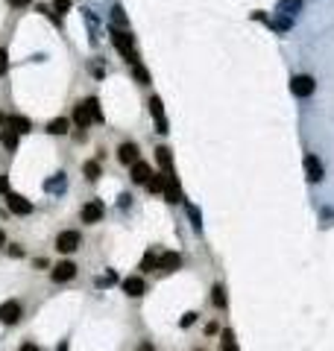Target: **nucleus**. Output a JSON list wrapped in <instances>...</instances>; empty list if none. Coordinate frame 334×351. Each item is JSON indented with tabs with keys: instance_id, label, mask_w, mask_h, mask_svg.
<instances>
[{
	"instance_id": "9d476101",
	"label": "nucleus",
	"mask_w": 334,
	"mask_h": 351,
	"mask_svg": "<svg viewBox=\"0 0 334 351\" xmlns=\"http://www.w3.org/2000/svg\"><path fill=\"white\" fill-rule=\"evenodd\" d=\"M123 293H126V296H132V299L144 296V293H147V284H144V278H138V275H129V278H123Z\"/></svg>"
},
{
	"instance_id": "393cba45",
	"label": "nucleus",
	"mask_w": 334,
	"mask_h": 351,
	"mask_svg": "<svg viewBox=\"0 0 334 351\" xmlns=\"http://www.w3.org/2000/svg\"><path fill=\"white\" fill-rule=\"evenodd\" d=\"M220 351H237V343H234V334L226 328L223 337H220Z\"/></svg>"
},
{
	"instance_id": "412c9836",
	"label": "nucleus",
	"mask_w": 334,
	"mask_h": 351,
	"mask_svg": "<svg viewBox=\"0 0 334 351\" xmlns=\"http://www.w3.org/2000/svg\"><path fill=\"white\" fill-rule=\"evenodd\" d=\"M150 114L156 117V123H159V120H167V117H165V105H162V97H150Z\"/></svg>"
},
{
	"instance_id": "a19ab883",
	"label": "nucleus",
	"mask_w": 334,
	"mask_h": 351,
	"mask_svg": "<svg viewBox=\"0 0 334 351\" xmlns=\"http://www.w3.org/2000/svg\"><path fill=\"white\" fill-rule=\"evenodd\" d=\"M3 243H6V234H3V228H0V249H3Z\"/></svg>"
},
{
	"instance_id": "bb28decb",
	"label": "nucleus",
	"mask_w": 334,
	"mask_h": 351,
	"mask_svg": "<svg viewBox=\"0 0 334 351\" xmlns=\"http://www.w3.org/2000/svg\"><path fill=\"white\" fill-rule=\"evenodd\" d=\"M141 269H144V272H150V269H159V255H153V249L144 255V260H141Z\"/></svg>"
},
{
	"instance_id": "f3484780",
	"label": "nucleus",
	"mask_w": 334,
	"mask_h": 351,
	"mask_svg": "<svg viewBox=\"0 0 334 351\" xmlns=\"http://www.w3.org/2000/svg\"><path fill=\"white\" fill-rule=\"evenodd\" d=\"M0 141H3V147H6V150H9V152H12V150H18V132H15V129H0Z\"/></svg>"
},
{
	"instance_id": "e433bc0d",
	"label": "nucleus",
	"mask_w": 334,
	"mask_h": 351,
	"mask_svg": "<svg viewBox=\"0 0 334 351\" xmlns=\"http://www.w3.org/2000/svg\"><path fill=\"white\" fill-rule=\"evenodd\" d=\"M21 351H41V349H38V346H33V343H24V346H21Z\"/></svg>"
},
{
	"instance_id": "7c9ffc66",
	"label": "nucleus",
	"mask_w": 334,
	"mask_h": 351,
	"mask_svg": "<svg viewBox=\"0 0 334 351\" xmlns=\"http://www.w3.org/2000/svg\"><path fill=\"white\" fill-rule=\"evenodd\" d=\"M188 217H191L194 228L200 231V225H202V214H200V208H197V205H188Z\"/></svg>"
},
{
	"instance_id": "1a4fd4ad",
	"label": "nucleus",
	"mask_w": 334,
	"mask_h": 351,
	"mask_svg": "<svg viewBox=\"0 0 334 351\" xmlns=\"http://www.w3.org/2000/svg\"><path fill=\"white\" fill-rule=\"evenodd\" d=\"M182 266V255L179 252H165V255H159V269L162 272H176Z\"/></svg>"
},
{
	"instance_id": "f257e3e1",
	"label": "nucleus",
	"mask_w": 334,
	"mask_h": 351,
	"mask_svg": "<svg viewBox=\"0 0 334 351\" xmlns=\"http://www.w3.org/2000/svg\"><path fill=\"white\" fill-rule=\"evenodd\" d=\"M109 35H111V41H114V47L126 56V62L135 64L138 62V56H135V38L129 35V30H120V27H109Z\"/></svg>"
},
{
	"instance_id": "7ed1b4c3",
	"label": "nucleus",
	"mask_w": 334,
	"mask_h": 351,
	"mask_svg": "<svg viewBox=\"0 0 334 351\" xmlns=\"http://www.w3.org/2000/svg\"><path fill=\"white\" fill-rule=\"evenodd\" d=\"M103 214H106V208H103V202H100V199H91V202H85V205H82V211H79L82 223H88V225L100 223V220H103Z\"/></svg>"
},
{
	"instance_id": "a211bd4d",
	"label": "nucleus",
	"mask_w": 334,
	"mask_h": 351,
	"mask_svg": "<svg viewBox=\"0 0 334 351\" xmlns=\"http://www.w3.org/2000/svg\"><path fill=\"white\" fill-rule=\"evenodd\" d=\"M85 102V108L91 111V120L94 123H103V111H100V100L97 97H88V100H82Z\"/></svg>"
},
{
	"instance_id": "c9c22d12",
	"label": "nucleus",
	"mask_w": 334,
	"mask_h": 351,
	"mask_svg": "<svg viewBox=\"0 0 334 351\" xmlns=\"http://www.w3.org/2000/svg\"><path fill=\"white\" fill-rule=\"evenodd\" d=\"M9 255H12V257H21V255H24V249L15 243V246H9Z\"/></svg>"
},
{
	"instance_id": "6e6552de",
	"label": "nucleus",
	"mask_w": 334,
	"mask_h": 351,
	"mask_svg": "<svg viewBox=\"0 0 334 351\" xmlns=\"http://www.w3.org/2000/svg\"><path fill=\"white\" fill-rule=\"evenodd\" d=\"M73 275H76V266H73L70 260H62V263H56V266H53V272H50V278H53L56 284H59V281H70Z\"/></svg>"
},
{
	"instance_id": "39448f33",
	"label": "nucleus",
	"mask_w": 334,
	"mask_h": 351,
	"mask_svg": "<svg viewBox=\"0 0 334 351\" xmlns=\"http://www.w3.org/2000/svg\"><path fill=\"white\" fill-rule=\"evenodd\" d=\"M79 243H82L79 231H62V234L56 237V249H59V252H76Z\"/></svg>"
},
{
	"instance_id": "c85d7f7f",
	"label": "nucleus",
	"mask_w": 334,
	"mask_h": 351,
	"mask_svg": "<svg viewBox=\"0 0 334 351\" xmlns=\"http://www.w3.org/2000/svg\"><path fill=\"white\" fill-rule=\"evenodd\" d=\"M132 73H135V79H138L141 85H147V82H150V73H147V67H144L141 62L132 64Z\"/></svg>"
},
{
	"instance_id": "473e14b6",
	"label": "nucleus",
	"mask_w": 334,
	"mask_h": 351,
	"mask_svg": "<svg viewBox=\"0 0 334 351\" xmlns=\"http://www.w3.org/2000/svg\"><path fill=\"white\" fill-rule=\"evenodd\" d=\"M6 73H9V53L0 50V76H6Z\"/></svg>"
},
{
	"instance_id": "f03ea898",
	"label": "nucleus",
	"mask_w": 334,
	"mask_h": 351,
	"mask_svg": "<svg viewBox=\"0 0 334 351\" xmlns=\"http://www.w3.org/2000/svg\"><path fill=\"white\" fill-rule=\"evenodd\" d=\"M314 88H317V82H314V76H308V73H299V76L290 79V94L293 97H311Z\"/></svg>"
},
{
	"instance_id": "20e7f679",
	"label": "nucleus",
	"mask_w": 334,
	"mask_h": 351,
	"mask_svg": "<svg viewBox=\"0 0 334 351\" xmlns=\"http://www.w3.org/2000/svg\"><path fill=\"white\" fill-rule=\"evenodd\" d=\"M6 205H9V211H12V214H21V217L33 214V202H30V199H24L21 193H9V196H6Z\"/></svg>"
},
{
	"instance_id": "aec40b11",
	"label": "nucleus",
	"mask_w": 334,
	"mask_h": 351,
	"mask_svg": "<svg viewBox=\"0 0 334 351\" xmlns=\"http://www.w3.org/2000/svg\"><path fill=\"white\" fill-rule=\"evenodd\" d=\"M156 158H159V164H162L165 173H173V158H170V150H167V147H159V150H156Z\"/></svg>"
},
{
	"instance_id": "4be33fe9",
	"label": "nucleus",
	"mask_w": 334,
	"mask_h": 351,
	"mask_svg": "<svg viewBox=\"0 0 334 351\" xmlns=\"http://www.w3.org/2000/svg\"><path fill=\"white\" fill-rule=\"evenodd\" d=\"M267 27H273L276 32H287L290 27H293V21L284 18V15H281V18H267Z\"/></svg>"
},
{
	"instance_id": "c756f323",
	"label": "nucleus",
	"mask_w": 334,
	"mask_h": 351,
	"mask_svg": "<svg viewBox=\"0 0 334 351\" xmlns=\"http://www.w3.org/2000/svg\"><path fill=\"white\" fill-rule=\"evenodd\" d=\"M44 188H47L50 193H56V191H65V173H59L56 179H50V182H47Z\"/></svg>"
},
{
	"instance_id": "4c0bfd02",
	"label": "nucleus",
	"mask_w": 334,
	"mask_h": 351,
	"mask_svg": "<svg viewBox=\"0 0 334 351\" xmlns=\"http://www.w3.org/2000/svg\"><path fill=\"white\" fill-rule=\"evenodd\" d=\"M9 3H12V6H18V9H21V6H30V0H9Z\"/></svg>"
},
{
	"instance_id": "2f4dec72",
	"label": "nucleus",
	"mask_w": 334,
	"mask_h": 351,
	"mask_svg": "<svg viewBox=\"0 0 334 351\" xmlns=\"http://www.w3.org/2000/svg\"><path fill=\"white\" fill-rule=\"evenodd\" d=\"M114 281H117V275H114V272H106L103 278H97V287H111Z\"/></svg>"
},
{
	"instance_id": "b1692460",
	"label": "nucleus",
	"mask_w": 334,
	"mask_h": 351,
	"mask_svg": "<svg viewBox=\"0 0 334 351\" xmlns=\"http://www.w3.org/2000/svg\"><path fill=\"white\" fill-rule=\"evenodd\" d=\"M47 132H50V135H67V120L65 117L50 120V123H47Z\"/></svg>"
},
{
	"instance_id": "79ce46f5",
	"label": "nucleus",
	"mask_w": 334,
	"mask_h": 351,
	"mask_svg": "<svg viewBox=\"0 0 334 351\" xmlns=\"http://www.w3.org/2000/svg\"><path fill=\"white\" fill-rule=\"evenodd\" d=\"M0 126H6V117H3V114H0Z\"/></svg>"
},
{
	"instance_id": "6ab92c4d",
	"label": "nucleus",
	"mask_w": 334,
	"mask_h": 351,
	"mask_svg": "<svg viewBox=\"0 0 334 351\" xmlns=\"http://www.w3.org/2000/svg\"><path fill=\"white\" fill-rule=\"evenodd\" d=\"M111 27H120V30H129V18H126V12H123L120 6H114V9H111Z\"/></svg>"
},
{
	"instance_id": "58836bf2",
	"label": "nucleus",
	"mask_w": 334,
	"mask_h": 351,
	"mask_svg": "<svg viewBox=\"0 0 334 351\" xmlns=\"http://www.w3.org/2000/svg\"><path fill=\"white\" fill-rule=\"evenodd\" d=\"M6 188H9V179H6V176H0V191H6Z\"/></svg>"
},
{
	"instance_id": "f8f14e48",
	"label": "nucleus",
	"mask_w": 334,
	"mask_h": 351,
	"mask_svg": "<svg viewBox=\"0 0 334 351\" xmlns=\"http://www.w3.org/2000/svg\"><path fill=\"white\" fill-rule=\"evenodd\" d=\"M73 120H76V126L82 129V132L94 123V120H91V111L85 108V102H76V105H73Z\"/></svg>"
},
{
	"instance_id": "cd10ccee",
	"label": "nucleus",
	"mask_w": 334,
	"mask_h": 351,
	"mask_svg": "<svg viewBox=\"0 0 334 351\" xmlns=\"http://www.w3.org/2000/svg\"><path fill=\"white\" fill-rule=\"evenodd\" d=\"M214 296H211V301H214V307H226V290H223V284H217V287L211 290Z\"/></svg>"
},
{
	"instance_id": "4468645a",
	"label": "nucleus",
	"mask_w": 334,
	"mask_h": 351,
	"mask_svg": "<svg viewBox=\"0 0 334 351\" xmlns=\"http://www.w3.org/2000/svg\"><path fill=\"white\" fill-rule=\"evenodd\" d=\"M117 158H120V164L132 167L135 161H138V147H135V144H120V150H117Z\"/></svg>"
},
{
	"instance_id": "5701e85b",
	"label": "nucleus",
	"mask_w": 334,
	"mask_h": 351,
	"mask_svg": "<svg viewBox=\"0 0 334 351\" xmlns=\"http://www.w3.org/2000/svg\"><path fill=\"white\" fill-rule=\"evenodd\" d=\"M147 188H150V193H162L165 191V173H153L150 182H147Z\"/></svg>"
},
{
	"instance_id": "ddd939ff",
	"label": "nucleus",
	"mask_w": 334,
	"mask_h": 351,
	"mask_svg": "<svg viewBox=\"0 0 334 351\" xmlns=\"http://www.w3.org/2000/svg\"><path fill=\"white\" fill-rule=\"evenodd\" d=\"M150 176H153V167H150L147 161H135L132 164V179L138 182V185H147Z\"/></svg>"
},
{
	"instance_id": "dca6fc26",
	"label": "nucleus",
	"mask_w": 334,
	"mask_h": 351,
	"mask_svg": "<svg viewBox=\"0 0 334 351\" xmlns=\"http://www.w3.org/2000/svg\"><path fill=\"white\" fill-rule=\"evenodd\" d=\"M299 9H302V0H278V6H276V12H281L284 18L296 15Z\"/></svg>"
},
{
	"instance_id": "a878e982",
	"label": "nucleus",
	"mask_w": 334,
	"mask_h": 351,
	"mask_svg": "<svg viewBox=\"0 0 334 351\" xmlns=\"http://www.w3.org/2000/svg\"><path fill=\"white\" fill-rule=\"evenodd\" d=\"M82 170H85V176H88L91 182H97V179L103 176V170H100V161H85V167H82Z\"/></svg>"
},
{
	"instance_id": "0eeeda50",
	"label": "nucleus",
	"mask_w": 334,
	"mask_h": 351,
	"mask_svg": "<svg viewBox=\"0 0 334 351\" xmlns=\"http://www.w3.org/2000/svg\"><path fill=\"white\" fill-rule=\"evenodd\" d=\"M323 176H326V170H323L320 158L317 155H305V179L317 185V182H323Z\"/></svg>"
},
{
	"instance_id": "ea45409f",
	"label": "nucleus",
	"mask_w": 334,
	"mask_h": 351,
	"mask_svg": "<svg viewBox=\"0 0 334 351\" xmlns=\"http://www.w3.org/2000/svg\"><path fill=\"white\" fill-rule=\"evenodd\" d=\"M138 351H156V349H153L150 343H141V349H138Z\"/></svg>"
},
{
	"instance_id": "423d86ee",
	"label": "nucleus",
	"mask_w": 334,
	"mask_h": 351,
	"mask_svg": "<svg viewBox=\"0 0 334 351\" xmlns=\"http://www.w3.org/2000/svg\"><path fill=\"white\" fill-rule=\"evenodd\" d=\"M0 322H3V325H18V322H21V304L12 301V299L3 301V304H0Z\"/></svg>"
},
{
	"instance_id": "2eb2a0df",
	"label": "nucleus",
	"mask_w": 334,
	"mask_h": 351,
	"mask_svg": "<svg viewBox=\"0 0 334 351\" xmlns=\"http://www.w3.org/2000/svg\"><path fill=\"white\" fill-rule=\"evenodd\" d=\"M6 126H9V129H15L18 135H27V132L33 129V123H30L27 117H21V114H9V117H6Z\"/></svg>"
},
{
	"instance_id": "f704fd0d",
	"label": "nucleus",
	"mask_w": 334,
	"mask_h": 351,
	"mask_svg": "<svg viewBox=\"0 0 334 351\" xmlns=\"http://www.w3.org/2000/svg\"><path fill=\"white\" fill-rule=\"evenodd\" d=\"M53 6H56V12H67L70 9V0H53Z\"/></svg>"
},
{
	"instance_id": "72a5a7b5",
	"label": "nucleus",
	"mask_w": 334,
	"mask_h": 351,
	"mask_svg": "<svg viewBox=\"0 0 334 351\" xmlns=\"http://www.w3.org/2000/svg\"><path fill=\"white\" fill-rule=\"evenodd\" d=\"M194 322H197V313H194V310H188V313L182 316V328H191Z\"/></svg>"
},
{
	"instance_id": "9b49d317",
	"label": "nucleus",
	"mask_w": 334,
	"mask_h": 351,
	"mask_svg": "<svg viewBox=\"0 0 334 351\" xmlns=\"http://www.w3.org/2000/svg\"><path fill=\"white\" fill-rule=\"evenodd\" d=\"M167 202H182V191H179V185H176V179H173V173H165V191Z\"/></svg>"
}]
</instances>
